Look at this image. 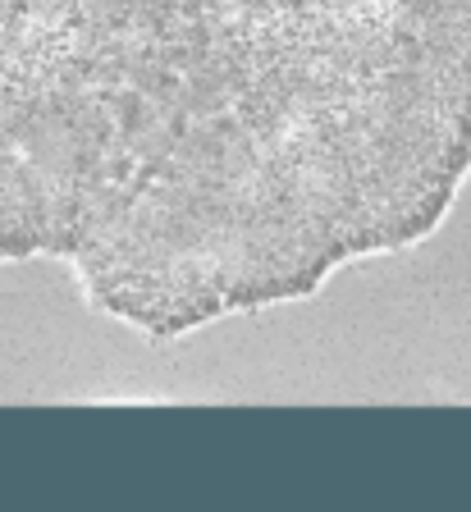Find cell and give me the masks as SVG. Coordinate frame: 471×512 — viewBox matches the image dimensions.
Returning <instances> with one entry per match:
<instances>
[{
  "instance_id": "6da1fadb",
  "label": "cell",
  "mask_w": 471,
  "mask_h": 512,
  "mask_svg": "<svg viewBox=\"0 0 471 512\" xmlns=\"http://www.w3.org/2000/svg\"><path fill=\"white\" fill-rule=\"evenodd\" d=\"M471 0H0V266L151 343L435 238Z\"/></svg>"
}]
</instances>
